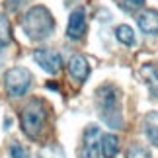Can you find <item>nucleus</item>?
<instances>
[{
    "instance_id": "obj_1",
    "label": "nucleus",
    "mask_w": 158,
    "mask_h": 158,
    "mask_svg": "<svg viewBox=\"0 0 158 158\" xmlns=\"http://www.w3.org/2000/svg\"><path fill=\"white\" fill-rule=\"evenodd\" d=\"M96 107L102 121L111 127V129H121L123 127V113H121V96L119 90L113 84H102L96 90Z\"/></svg>"
},
{
    "instance_id": "obj_17",
    "label": "nucleus",
    "mask_w": 158,
    "mask_h": 158,
    "mask_svg": "<svg viewBox=\"0 0 158 158\" xmlns=\"http://www.w3.org/2000/svg\"><path fill=\"white\" fill-rule=\"evenodd\" d=\"M119 6L127 12H135L144 6V0H119Z\"/></svg>"
},
{
    "instance_id": "obj_2",
    "label": "nucleus",
    "mask_w": 158,
    "mask_h": 158,
    "mask_svg": "<svg viewBox=\"0 0 158 158\" xmlns=\"http://www.w3.org/2000/svg\"><path fill=\"white\" fill-rule=\"evenodd\" d=\"M22 27L27 33L29 39L33 41H43L53 33L55 29V18L45 6H33L26 12L22 20Z\"/></svg>"
},
{
    "instance_id": "obj_16",
    "label": "nucleus",
    "mask_w": 158,
    "mask_h": 158,
    "mask_svg": "<svg viewBox=\"0 0 158 158\" xmlns=\"http://www.w3.org/2000/svg\"><path fill=\"white\" fill-rule=\"evenodd\" d=\"M127 158H150V152L141 144H131L127 148Z\"/></svg>"
},
{
    "instance_id": "obj_11",
    "label": "nucleus",
    "mask_w": 158,
    "mask_h": 158,
    "mask_svg": "<svg viewBox=\"0 0 158 158\" xmlns=\"http://www.w3.org/2000/svg\"><path fill=\"white\" fill-rule=\"evenodd\" d=\"M144 133H147L148 141L152 144H158V111H150L144 115Z\"/></svg>"
},
{
    "instance_id": "obj_13",
    "label": "nucleus",
    "mask_w": 158,
    "mask_h": 158,
    "mask_svg": "<svg viewBox=\"0 0 158 158\" xmlns=\"http://www.w3.org/2000/svg\"><path fill=\"white\" fill-rule=\"evenodd\" d=\"M12 41V27H10V22L6 16H0V51L4 47H8Z\"/></svg>"
},
{
    "instance_id": "obj_12",
    "label": "nucleus",
    "mask_w": 158,
    "mask_h": 158,
    "mask_svg": "<svg viewBox=\"0 0 158 158\" xmlns=\"http://www.w3.org/2000/svg\"><path fill=\"white\" fill-rule=\"evenodd\" d=\"M119 150V141L115 135H104L102 137V154L106 158H115Z\"/></svg>"
},
{
    "instance_id": "obj_3",
    "label": "nucleus",
    "mask_w": 158,
    "mask_h": 158,
    "mask_svg": "<svg viewBox=\"0 0 158 158\" xmlns=\"http://www.w3.org/2000/svg\"><path fill=\"white\" fill-rule=\"evenodd\" d=\"M47 106L43 100H31L29 104L22 109V131L29 139H37L47 123Z\"/></svg>"
},
{
    "instance_id": "obj_6",
    "label": "nucleus",
    "mask_w": 158,
    "mask_h": 158,
    "mask_svg": "<svg viewBox=\"0 0 158 158\" xmlns=\"http://www.w3.org/2000/svg\"><path fill=\"white\" fill-rule=\"evenodd\" d=\"M33 59L41 64V69L47 70L49 74H57L63 66V59L60 55L53 49H35L33 51Z\"/></svg>"
},
{
    "instance_id": "obj_8",
    "label": "nucleus",
    "mask_w": 158,
    "mask_h": 158,
    "mask_svg": "<svg viewBox=\"0 0 158 158\" xmlns=\"http://www.w3.org/2000/svg\"><path fill=\"white\" fill-rule=\"evenodd\" d=\"M69 72H70V76L74 78V80H78V82L86 80V76L90 74V64H88L86 57L74 55V57L70 59V63H69Z\"/></svg>"
},
{
    "instance_id": "obj_14",
    "label": "nucleus",
    "mask_w": 158,
    "mask_h": 158,
    "mask_svg": "<svg viewBox=\"0 0 158 158\" xmlns=\"http://www.w3.org/2000/svg\"><path fill=\"white\" fill-rule=\"evenodd\" d=\"M115 35H117V39L121 41L123 45H135L137 39H135V33H133V29L129 26H119L117 29H115Z\"/></svg>"
},
{
    "instance_id": "obj_7",
    "label": "nucleus",
    "mask_w": 158,
    "mask_h": 158,
    "mask_svg": "<svg viewBox=\"0 0 158 158\" xmlns=\"http://www.w3.org/2000/svg\"><path fill=\"white\" fill-rule=\"evenodd\" d=\"M86 33V12L82 8L74 10L69 18V27H66V35L70 39H80Z\"/></svg>"
},
{
    "instance_id": "obj_10",
    "label": "nucleus",
    "mask_w": 158,
    "mask_h": 158,
    "mask_svg": "<svg viewBox=\"0 0 158 158\" xmlns=\"http://www.w3.org/2000/svg\"><path fill=\"white\" fill-rule=\"evenodd\" d=\"M141 76L147 82L148 90L152 92V96L158 98V66L156 64H143L141 66Z\"/></svg>"
},
{
    "instance_id": "obj_18",
    "label": "nucleus",
    "mask_w": 158,
    "mask_h": 158,
    "mask_svg": "<svg viewBox=\"0 0 158 158\" xmlns=\"http://www.w3.org/2000/svg\"><path fill=\"white\" fill-rule=\"evenodd\" d=\"M10 154H12V158H29L27 150L23 148L22 144H18V143H12V147H10Z\"/></svg>"
},
{
    "instance_id": "obj_15",
    "label": "nucleus",
    "mask_w": 158,
    "mask_h": 158,
    "mask_svg": "<svg viewBox=\"0 0 158 158\" xmlns=\"http://www.w3.org/2000/svg\"><path fill=\"white\" fill-rule=\"evenodd\" d=\"M39 158H64V152L59 144H47V147L41 148Z\"/></svg>"
},
{
    "instance_id": "obj_9",
    "label": "nucleus",
    "mask_w": 158,
    "mask_h": 158,
    "mask_svg": "<svg viewBox=\"0 0 158 158\" xmlns=\"http://www.w3.org/2000/svg\"><path fill=\"white\" fill-rule=\"evenodd\" d=\"M137 22H139V27L144 33H148V35L158 33V12L156 10H144L143 14H139Z\"/></svg>"
},
{
    "instance_id": "obj_4",
    "label": "nucleus",
    "mask_w": 158,
    "mask_h": 158,
    "mask_svg": "<svg viewBox=\"0 0 158 158\" xmlns=\"http://www.w3.org/2000/svg\"><path fill=\"white\" fill-rule=\"evenodd\" d=\"M29 86H31V74H29L27 69L16 66V69H10L4 74V88L12 98L23 96L29 90Z\"/></svg>"
},
{
    "instance_id": "obj_5",
    "label": "nucleus",
    "mask_w": 158,
    "mask_h": 158,
    "mask_svg": "<svg viewBox=\"0 0 158 158\" xmlns=\"http://www.w3.org/2000/svg\"><path fill=\"white\" fill-rule=\"evenodd\" d=\"M102 131L96 125H88V129L84 131L82 139V148H80V158H100L102 150Z\"/></svg>"
}]
</instances>
